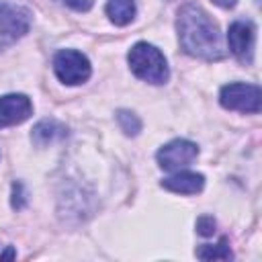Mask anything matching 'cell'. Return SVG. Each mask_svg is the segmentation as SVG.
Returning a JSON list of instances; mask_svg holds the SVG:
<instances>
[{
    "mask_svg": "<svg viewBox=\"0 0 262 262\" xmlns=\"http://www.w3.org/2000/svg\"><path fill=\"white\" fill-rule=\"evenodd\" d=\"M53 70L57 74V78L63 84L76 86L82 84L90 78V61L84 53L76 51V49H61L57 51V55L53 57Z\"/></svg>",
    "mask_w": 262,
    "mask_h": 262,
    "instance_id": "4",
    "label": "cell"
},
{
    "mask_svg": "<svg viewBox=\"0 0 262 262\" xmlns=\"http://www.w3.org/2000/svg\"><path fill=\"white\" fill-rule=\"evenodd\" d=\"M8 258H14V250L12 248H8L4 254H0V260H8Z\"/></svg>",
    "mask_w": 262,
    "mask_h": 262,
    "instance_id": "18",
    "label": "cell"
},
{
    "mask_svg": "<svg viewBox=\"0 0 262 262\" xmlns=\"http://www.w3.org/2000/svg\"><path fill=\"white\" fill-rule=\"evenodd\" d=\"M227 43L231 53L242 63H252L254 57V43H256V27L250 20H235L229 25Z\"/></svg>",
    "mask_w": 262,
    "mask_h": 262,
    "instance_id": "6",
    "label": "cell"
},
{
    "mask_svg": "<svg viewBox=\"0 0 262 262\" xmlns=\"http://www.w3.org/2000/svg\"><path fill=\"white\" fill-rule=\"evenodd\" d=\"M176 29L180 45L188 55L207 61H217L225 55L217 25L199 4L188 2L178 10Z\"/></svg>",
    "mask_w": 262,
    "mask_h": 262,
    "instance_id": "1",
    "label": "cell"
},
{
    "mask_svg": "<svg viewBox=\"0 0 262 262\" xmlns=\"http://www.w3.org/2000/svg\"><path fill=\"white\" fill-rule=\"evenodd\" d=\"M12 207L14 209H23L25 207V194H23V184L20 182L12 184Z\"/></svg>",
    "mask_w": 262,
    "mask_h": 262,
    "instance_id": "16",
    "label": "cell"
},
{
    "mask_svg": "<svg viewBox=\"0 0 262 262\" xmlns=\"http://www.w3.org/2000/svg\"><path fill=\"white\" fill-rule=\"evenodd\" d=\"M162 186L170 192L178 194H196L205 186V176L196 172H176L174 176H168L162 180Z\"/></svg>",
    "mask_w": 262,
    "mask_h": 262,
    "instance_id": "9",
    "label": "cell"
},
{
    "mask_svg": "<svg viewBox=\"0 0 262 262\" xmlns=\"http://www.w3.org/2000/svg\"><path fill=\"white\" fill-rule=\"evenodd\" d=\"M219 102L223 108L229 111H242V113H260L262 106V92L256 84H244L233 82L221 88Z\"/></svg>",
    "mask_w": 262,
    "mask_h": 262,
    "instance_id": "3",
    "label": "cell"
},
{
    "mask_svg": "<svg viewBox=\"0 0 262 262\" xmlns=\"http://www.w3.org/2000/svg\"><path fill=\"white\" fill-rule=\"evenodd\" d=\"M196 256H199L201 260H229V258H233V254H231V250H229L225 237H223L219 244H215V246H211V244L201 246V248L196 250Z\"/></svg>",
    "mask_w": 262,
    "mask_h": 262,
    "instance_id": "12",
    "label": "cell"
},
{
    "mask_svg": "<svg viewBox=\"0 0 262 262\" xmlns=\"http://www.w3.org/2000/svg\"><path fill=\"white\" fill-rule=\"evenodd\" d=\"M68 137V129L63 123L55 121V119H43L39 121L35 127H33V133H31V139L37 147H45V145H51V143H57L61 139Z\"/></svg>",
    "mask_w": 262,
    "mask_h": 262,
    "instance_id": "10",
    "label": "cell"
},
{
    "mask_svg": "<svg viewBox=\"0 0 262 262\" xmlns=\"http://www.w3.org/2000/svg\"><path fill=\"white\" fill-rule=\"evenodd\" d=\"M57 2H61V4H66L68 8L78 10V12H86V10H90L92 4H94V0H57Z\"/></svg>",
    "mask_w": 262,
    "mask_h": 262,
    "instance_id": "15",
    "label": "cell"
},
{
    "mask_svg": "<svg viewBox=\"0 0 262 262\" xmlns=\"http://www.w3.org/2000/svg\"><path fill=\"white\" fill-rule=\"evenodd\" d=\"M127 59H129L131 72L149 84H164L170 76L168 63H166V57L162 55V51L145 41L135 43L131 47Z\"/></svg>",
    "mask_w": 262,
    "mask_h": 262,
    "instance_id": "2",
    "label": "cell"
},
{
    "mask_svg": "<svg viewBox=\"0 0 262 262\" xmlns=\"http://www.w3.org/2000/svg\"><path fill=\"white\" fill-rule=\"evenodd\" d=\"M217 6H221V8H233L235 4H237V0H213Z\"/></svg>",
    "mask_w": 262,
    "mask_h": 262,
    "instance_id": "17",
    "label": "cell"
},
{
    "mask_svg": "<svg viewBox=\"0 0 262 262\" xmlns=\"http://www.w3.org/2000/svg\"><path fill=\"white\" fill-rule=\"evenodd\" d=\"M31 27V14L23 6L0 2V49L12 45Z\"/></svg>",
    "mask_w": 262,
    "mask_h": 262,
    "instance_id": "5",
    "label": "cell"
},
{
    "mask_svg": "<svg viewBox=\"0 0 262 262\" xmlns=\"http://www.w3.org/2000/svg\"><path fill=\"white\" fill-rule=\"evenodd\" d=\"M215 227H217V223H215V219L211 217V215H203V217H199V221H196V231L201 233V235H213L215 233Z\"/></svg>",
    "mask_w": 262,
    "mask_h": 262,
    "instance_id": "14",
    "label": "cell"
},
{
    "mask_svg": "<svg viewBox=\"0 0 262 262\" xmlns=\"http://www.w3.org/2000/svg\"><path fill=\"white\" fill-rule=\"evenodd\" d=\"M106 14L115 25L125 27L135 18V0H108Z\"/></svg>",
    "mask_w": 262,
    "mask_h": 262,
    "instance_id": "11",
    "label": "cell"
},
{
    "mask_svg": "<svg viewBox=\"0 0 262 262\" xmlns=\"http://www.w3.org/2000/svg\"><path fill=\"white\" fill-rule=\"evenodd\" d=\"M199 154L196 143L188 141V139H174L170 143H166L160 151H158V164L164 170H180L184 166H188Z\"/></svg>",
    "mask_w": 262,
    "mask_h": 262,
    "instance_id": "7",
    "label": "cell"
},
{
    "mask_svg": "<svg viewBox=\"0 0 262 262\" xmlns=\"http://www.w3.org/2000/svg\"><path fill=\"white\" fill-rule=\"evenodd\" d=\"M117 121H119V127L125 131V135H137V133L141 131V121H139V117H137L135 113H131V111L121 108V111L117 113Z\"/></svg>",
    "mask_w": 262,
    "mask_h": 262,
    "instance_id": "13",
    "label": "cell"
},
{
    "mask_svg": "<svg viewBox=\"0 0 262 262\" xmlns=\"http://www.w3.org/2000/svg\"><path fill=\"white\" fill-rule=\"evenodd\" d=\"M33 113V104L25 94H6L0 96V129L18 125L27 121Z\"/></svg>",
    "mask_w": 262,
    "mask_h": 262,
    "instance_id": "8",
    "label": "cell"
}]
</instances>
